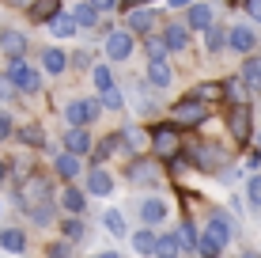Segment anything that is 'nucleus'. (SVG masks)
I'll use <instances>...</instances> for the list:
<instances>
[{
	"mask_svg": "<svg viewBox=\"0 0 261 258\" xmlns=\"http://www.w3.org/2000/svg\"><path fill=\"white\" fill-rule=\"evenodd\" d=\"M129 53H133V31H129V27L106 34V57H110V61H125Z\"/></svg>",
	"mask_w": 261,
	"mask_h": 258,
	"instance_id": "5",
	"label": "nucleus"
},
{
	"mask_svg": "<svg viewBox=\"0 0 261 258\" xmlns=\"http://www.w3.org/2000/svg\"><path fill=\"white\" fill-rule=\"evenodd\" d=\"M49 31H53V38H72V34H76L80 31V27H76V15H53V19H49Z\"/></svg>",
	"mask_w": 261,
	"mask_h": 258,
	"instance_id": "22",
	"label": "nucleus"
},
{
	"mask_svg": "<svg viewBox=\"0 0 261 258\" xmlns=\"http://www.w3.org/2000/svg\"><path fill=\"white\" fill-rule=\"evenodd\" d=\"M223 46H227V31H223V27H208V31H204V50L208 53H220Z\"/></svg>",
	"mask_w": 261,
	"mask_h": 258,
	"instance_id": "29",
	"label": "nucleus"
},
{
	"mask_svg": "<svg viewBox=\"0 0 261 258\" xmlns=\"http://www.w3.org/2000/svg\"><path fill=\"white\" fill-rule=\"evenodd\" d=\"M114 190V179L102 171V167H95V171H87V194H95V198H106V194Z\"/></svg>",
	"mask_w": 261,
	"mask_h": 258,
	"instance_id": "14",
	"label": "nucleus"
},
{
	"mask_svg": "<svg viewBox=\"0 0 261 258\" xmlns=\"http://www.w3.org/2000/svg\"><path fill=\"white\" fill-rule=\"evenodd\" d=\"M239 76H242V84H246L250 91H261V57H257V53L242 61V73Z\"/></svg>",
	"mask_w": 261,
	"mask_h": 258,
	"instance_id": "15",
	"label": "nucleus"
},
{
	"mask_svg": "<svg viewBox=\"0 0 261 258\" xmlns=\"http://www.w3.org/2000/svg\"><path fill=\"white\" fill-rule=\"evenodd\" d=\"M216 19H212V8L208 4H190V15H186V27L190 31H208Z\"/></svg>",
	"mask_w": 261,
	"mask_h": 258,
	"instance_id": "13",
	"label": "nucleus"
},
{
	"mask_svg": "<svg viewBox=\"0 0 261 258\" xmlns=\"http://www.w3.org/2000/svg\"><path fill=\"white\" fill-rule=\"evenodd\" d=\"M174 236H178V243H182V251H197V232H193V224H186V220H182Z\"/></svg>",
	"mask_w": 261,
	"mask_h": 258,
	"instance_id": "34",
	"label": "nucleus"
},
{
	"mask_svg": "<svg viewBox=\"0 0 261 258\" xmlns=\"http://www.w3.org/2000/svg\"><path fill=\"white\" fill-rule=\"evenodd\" d=\"M57 201H61V205H65L68 213H84V205H87V194H84V190H76V186H65Z\"/></svg>",
	"mask_w": 261,
	"mask_h": 258,
	"instance_id": "23",
	"label": "nucleus"
},
{
	"mask_svg": "<svg viewBox=\"0 0 261 258\" xmlns=\"http://www.w3.org/2000/svg\"><path fill=\"white\" fill-rule=\"evenodd\" d=\"M12 137V118H8V110H0V140Z\"/></svg>",
	"mask_w": 261,
	"mask_h": 258,
	"instance_id": "43",
	"label": "nucleus"
},
{
	"mask_svg": "<svg viewBox=\"0 0 261 258\" xmlns=\"http://www.w3.org/2000/svg\"><path fill=\"white\" fill-rule=\"evenodd\" d=\"M91 4L98 8V12H110V8H118V0H91Z\"/></svg>",
	"mask_w": 261,
	"mask_h": 258,
	"instance_id": "45",
	"label": "nucleus"
},
{
	"mask_svg": "<svg viewBox=\"0 0 261 258\" xmlns=\"http://www.w3.org/2000/svg\"><path fill=\"white\" fill-rule=\"evenodd\" d=\"M91 80H95L98 95L110 91V87H114V73H110V65H95V68H91Z\"/></svg>",
	"mask_w": 261,
	"mask_h": 258,
	"instance_id": "31",
	"label": "nucleus"
},
{
	"mask_svg": "<svg viewBox=\"0 0 261 258\" xmlns=\"http://www.w3.org/2000/svg\"><path fill=\"white\" fill-rule=\"evenodd\" d=\"M0 179H4V163H0Z\"/></svg>",
	"mask_w": 261,
	"mask_h": 258,
	"instance_id": "51",
	"label": "nucleus"
},
{
	"mask_svg": "<svg viewBox=\"0 0 261 258\" xmlns=\"http://www.w3.org/2000/svg\"><path fill=\"white\" fill-rule=\"evenodd\" d=\"M193 163L201 167V171H216V167H223V152H220V148L201 145V148H193Z\"/></svg>",
	"mask_w": 261,
	"mask_h": 258,
	"instance_id": "12",
	"label": "nucleus"
},
{
	"mask_svg": "<svg viewBox=\"0 0 261 258\" xmlns=\"http://www.w3.org/2000/svg\"><path fill=\"white\" fill-rule=\"evenodd\" d=\"M102 114V99H76L65 106V118L72 126H91V122Z\"/></svg>",
	"mask_w": 261,
	"mask_h": 258,
	"instance_id": "2",
	"label": "nucleus"
},
{
	"mask_svg": "<svg viewBox=\"0 0 261 258\" xmlns=\"http://www.w3.org/2000/svg\"><path fill=\"white\" fill-rule=\"evenodd\" d=\"M246 8H250V15H254V19H261V0H246Z\"/></svg>",
	"mask_w": 261,
	"mask_h": 258,
	"instance_id": "46",
	"label": "nucleus"
},
{
	"mask_svg": "<svg viewBox=\"0 0 261 258\" xmlns=\"http://www.w3.org/2000/svg\"><path fill=\"white\" fill-rule=\"evenodd\" d=\"M53 167H57V175H61L65 182H72V179L80 175V156H72V152H61L57 159H53Z\"/></svg>",
	"mask_w": 261,
	"mask_h": 258,
	"instance_id": "20",
	"label": "nucleus"
},
{
	"mask_svg": "<svg viewBox=\"0 0 261 258\" xmlns=\"http://www.w3.org/2000/svg\"><path fill=\"white\" fill-rule=\"evenodd\" d=\"M8 76H12L15 91H27V95H34V91L42 87V73H38L34 65H27L23 57H15V61H12V73H8Z\"/></svg>",
	"mask_w": 261,
	"mask_h": 258,
	"instance_id": "1",
	"label": "nucleus"
},
{
	"mask_svg": "<svg viewBox=\"0 0 261 258\" xmlns=\"http://www.w3.org/2000/svg\"><path fill=\"white\" fill-rule=\"evenodd\" d=\"M121 140H125L129 148H140V145H144V133H140V129H125V133H121Z\"/></svg>",
	"mask_w": 261,
	"mask_h": 258,
	"instance_id": "42",
	"label": "nucleus"
},
{
	"mask_svg": "<svg viewBox=\"0 0 261 258\" xmlns=\"http://www.w3.org/2000/svg\"><path fill=\"white\" fill-rule=\"evenodd\" d=\"M204 118H208V106L201 99H193V95L174 106V126H201Z\"/></svg>",
	"mask_w": 261,
	"mask_h": 258,
	"instance_id": "3",
	"label": "nucleus"
},
{
	"mask_svg": "<svg viewBox=\"0 0 261 258\" xmlns=\"http://www.w3.org/2000/svg\"><path fill=\"white\" fill-rule=\"evenodd\" d=\"M155 254H159V258H178V254H182V243H178V236H174V232L159 236V243H155Z\"/></svg>",
	"mask_w": 261,
	"mask_h": 258,
	"instance_id": "28",
	"label": "nucleus"
},
{
	"mask_svg": "<svg viewBox=\"0 0 261 258\" xmlns=\"http://www.w3.org/2000/svg\"><path fill=\"white\" fill-rule=\"evenodd\" d=\"M193 0H170V8H190Z\"/></svg>",
	"mask_w": 261,
	"mask_h": 258,
	"instance_id": "47",
	"label": "nucleus"
},
{
	"mask_svg": "<svg viewBox=\"0 0 261 258\" xmlns=\"http://www.w3.org/2000/svg\"><path fill=\"white\" fill-rule=\"evenodd\" d=\"M4 4H15V8H27L31 0H4Z\"/></svg>",
	"mask_w": 261,
	"mask_h": 258,
	"instance_id": "48",
	"label": "nucleus"
},
{
	"mask_svg": "<svg viewBox=\"0 0 261 258\" xmlns=\"http://www.w3.org/2000/svg\"><path fill=\"white\" fill-rule=\"evenodd\" d=\"M65 65H68L65 50H46V53H42V68H46L49 76H61V73H65Z\"/></svg>",
	"mask_w": 261,
	"mask_h": 258,
	"instance_id": "25",
	"label": "nucleus"
},
{
	"mask_svg": "<svg viewBox=\"0 0 261 258\" xmlns=\"http://www.w3.org/2000/svg\"><path fill=\"white\" fill-rule=\"evenodd\" d=\"M246 91H250V87L242 84V76H239V80H227V84H223V95H227V99H235V103L246 99Z\"/></svg>",
	"mask_w": 261,
	"mask_h": 258,
	"instance_id": "37",
	"label": "nucleus"
},
{
	"mask_svg": "<svg viewBox=\"0 0 261 258\" xmlns=\"http://www.w3.org/2000/svg\"><path fill=\"white\" fill-rule=\"evenodd\" d=\"M19 140H23V145H31V148H42V145H46V137H42L38 126H23V129H19Z\"/></svg>",
	"mask_w": 261,
	"mask_h": 258,
	"instance_id": "36",
	"label": "nucleus"
},
{
	"mask_svg": "<svg viewBox=\"0 0 261 258\" xmlns=\"http://www.w3.org/2000/svg\"><path fill=\"white\" fill-rule=\"evenodd\" d=\"M76 65H80V68L91 65V50H80V53H76ZM91 68H95V65H91Z\"/></svg>",
	"mask_w": 261,
	"mask_h": 258,
	"instance_id": "44",
	"label": "nucleus"
},
{
	"mask_svg": "<svg viewBox=\"0 0 261 258\" xmlns=\"http://www.w3.org/2000/svg\"><path fill=\"white\" fill-rule=\"evenodd\" d=\"M227 129H231V137H235L239 145H246V140H250V106H246V103H235V106H231Z\"/></svg>",
	"mask_w": 261,
	"mask_h": 258,
	"instance_id": "4",
	"label": "nucleus"
},
{
	"mask_svg": "<svg viewBox=\"0 0 261 258\" xmlns=\"http://www.w3.org/2000/svg\"><path fill=\"white\" fill-rule=\"evenodd\" d=\"M254 46H257L254 27H231V31H227V50H235V53H250Z\"/></svg>",
	"mask_w": 261,
	"mask_h": 258,
	"instance_id": "9",
	"label": "nucleus"
},
{
	"mask_svg": "<svg viewBox=\"0 0 261 258\" xmlns=\"http://www.w3.org/2000/svg\"><path fill=\"white\" fill-rule=\"evenodd\" d=\"M197 254H201V258H220L223 254V243L212 232H201V236H197Z\"/></svg>",
	"mask_w": 261,
	"mask_h": 258,
	"instance_id": "24",
	"label": "nucleus"
},
{
	"mask_svg": "<svg viewBox=\"0 0 261 258\" xmlns=\"http://www.w3.org/2000/svg\"><path fill=\"white\" fill-rule=\"evenodd\" d=\"M65 152H72V156L95 152V140H91V133H87V126H72V133L65 137Z\"/></svg>",
	"mask_w": 261,
	"mask_h": 258,
	"instance_id": "8",
	"label": "nucleus"
},
{
	"mask_svg": "<svg viewBox=\"0 0 261 258\" xmlns=\"http://www.w3.org/2000/svg\"><path fill=\"white\" fill-rule=\"evenodd\" d=\"M151 140H155V152L159 156H174V126H159L155 133H151Z\"/></svg>",
	"mask_w": 261,
	"mask_h": 258,
	"instance_id": "18",
	"label": "nucleus"
},
{
	"mask_svg": "<svg viewBox=\"0 0 261 258\" xmlns=\"http://www.w3.org/2000/svg\"><path fill=\"white\" fill-rule=\"evenodd\" d=\"M57 12H61V0H31L27 4V19H34V23H49Z\"/></svg>",
	"mask_w": 261,
	"mask_h": 258,
	"instance_id": "10",
	"label": "nucleus"
},
{
	"mask_svg": "<svg viewBox=\"0 0 261 258\" xmlns=\"http://www.w3.org/2000/svg\"><path fill=\"white\" fill-rule=\"evenodd\" d=\"M242 258H261L257 251H242Z\"/></svg>",
	"mask_w": 261,
	"mask_h": 258,
	"instance_id": "50",
	"label": "nucleus"
},
{
	"mask_svg": "<svg viewBox=\"0 0 261 258\" xmlns=\"http://www.w3.org/2000/svg\"><path fill=\"white\" fill-rule=\"evenodd\" d=\"M144 50H148V61H163L167 53H170V46H167L163 38H148V42H144Z\"/></svg>",
	"mask_w": 261,
	"mask_h": 258,
	"instance_id": "35",
	"label": "nucleus"
},
{
	"mask_svg": "<svg viewBox=\"0 0 261 258\" xmlns=\"http://www.w3.org/2000/svg\"><path fill=\"white\" fill-rule=\"evenodd\" d=\"M163 42L170 50H186L190 46V27H182V23H170L167 31H163Z\"/></svg>",
	"mask_w": 261,
	"mask_h": 258,
	"instance_id": "21",
	"label": "nucleus"
},
{
	"mask_svg": "<svg viewBox=\"0 0 261 258\" xmlns=\"http://www.w3.org/2000/svg\"><path fill=\"white\" fill-rule=\"evenodd\" d=\"M102 106H106V110H121V106H125V95L118 91V87H110V91H102Z\"/></svg>",
	"mask_w": 261,
	"mask_h": 258,
	"instance_id": "40",
	"label": "nucleus"
},
{
	"mask_svg": "<svg viewBox=\"0 0 261 258\" xmlns=\"http://www.w3.org/2000/svg\"><path fill=\"white\" fill-rule=\"evenodd\" d=\"M98 258H121L118 251H102V254H98Z\"/></svg>",
	"mask_w": 261,
	"mask_h": 258,
	"instance_id": "49",
	"label": "nucleus"
},
{
	"mask_svg": "<svg viewBox=\"0 0 261 258\" xmlns=\"http://www.w3.org/2000/svg\"><path fill=\"white\" fill-rule=\"evenodd\" d=\"M0 247L12 251V254H23L27 251V232H19V228H4V232H0Z\"/></svg>",
	"mask_w": 261,
	"mask_h": 258,
	"instance_id": "19",
	"label": "nucleus"
},
{
	"mask_svg": "<svg viewBox=\"0 0 261 258\" xmlns=\"http://www.w3.org/2000/svg\"><path fill=\"white\" fill-rule=\"evenodd\" d=\"M163 217H167V201H159V198L140 201V220H144V224H159Z\"/></svg>",
	"mask_w": 261,
	"mask_h": 258,
	"instance_id": "17",
	"label": "nucleus"
},
{
	"mask_svg": "<svg viewBox=\"0 0 261 258\" xmlns=\"http://www.w3.org/2000/svg\"><path fill=\"white\" fill-rule=\"evenodd\" d=\"M246 198H250V205H254V209H261V175H254V179H250Z\"/></svg>",
	"mask_w": 261,
	"mask_h": 258,
	"instance_id": "41",
	"label": "nucleus"
},
{
	"mask_svg": "<svg viewBox=\"0 0 261 258\" xmlns=\"http://www.w3.org/2000/svg\"><path fill=\"white\" fill-rule=\"evenodd\" d=\"M155 243H159V236H155V232H148V228H144V232H137V236H133V251H137L140 258L155 254Z\"/></svg>",
	"mask_w": 261,
	"mask_h": 258,
	"instance_id": "26",
	"label": "nucleus"
},
{
	"mask_svg": "<svg viewBox=\"0 0 261 258\" xmlns=\"http://www.w3.org/2000/svg\"><path fill=\"white\" fill-rule=\"evenodd\" d=\"M0 50L8 53V57H23L27 53V34H19V31H12V27H8V31H0Z\"/></svg>",
	"mask_w": 261,
	"mask_h": 258,
	"instance_id": "11",
	"label": "nucleus"
},
{
	"mask_svg": "<svg viewBox=\"0 0 261 258\" xmlns=\"http://www.w3.org/2000/svg\"><path fill=\"white\" fill-rule=\"evenodd\" d=\"M42 201H49V182L42 179V175H27V182H23V205H42Z\"/></svg>",
	"mask_w": 261,
	"mask_h": 258,
	"instance_id": "7",
	"label": "nucleus"
},
{
	"mask_svg": "<svg viewBox=\"0 0 261 258\" xmlns=\"http://www.w3.org/2000/svg\"><path fill=\"white\" fill-rule=\"evenodd\" d=\"M151 179H155V167L144 163V159H137V163L129 167V182H151Z\"/></svg>",
	"mask_w": 261,
	"mask_h": 258,
	"instance_id": "32",
	"label": "nucleus"
},
{
	"mask_svg": "<svg viewBox=\"0 0 261 258\" xmlns=\"http://www.w3.org/2000/svg\"><path fill=\"white\" fill-rule=\"evenodd\" d=\"M72 15H76V27H95V23H98V8L91 4V0H84Z\"/></svg>",
	"mask_w": 261,
	"mask_h": 258,
	"instance_id": "30",
	"label": "nucleus"
},
{
	"mask_svg": "<svg viewBox=\"0 0 261 258\" xmlns=\"http://www.w3.org/2000/svg\"><path fill=\"white\" fill-rule=\"evenodd\" d=\"M61 232H65V239H72V243H76V239H84L87 228H84V220L72 217V220H65V224H61Z\"/></svg>",
	"mask_w": 261,
	"mask_h": 258,
	"instance_id": "38",
	"label": "nucleus"
},
{
	"mask_svg": "<svg viewBox=\"0 0 261 258\" xmlns=\"http://www.w3.org/2000/svg\"><path fill=\"white\" fill-rule=\"evenodd\" d=\"M155 19H159L155 12H144V8H137V12L129 15V31H137V34H148L151 27H155Z\"/></svg>",
	"mask_w": 261,
	"mask_h": 258,
	"instance_id": "27",
	"label": "nucleus"
},
{
	"mask_svg": "<svg viewBox=\"0 0 261 258\" xmlns=\"http://www.w3.org/2000/svg\"><path fill=\"white\" fill-rule=\"evenodd\" d=\"M223 95V84H201L193 91V99H201V103H208V99H220Z\"/></svg>",
	"mask_w": 261,
	"mask_h": 258,
	"instance_id": "39",
	"label": "nucleus"
},
{
	"mask_svg": "<svg viewBox=\"0 0 261 258\" xmlns=\"http://www.w3.org/2000/svg\"><path fill=\"white\" fill-rule=\"evenodd\" d=\"M102 224H106V232H110V236H125V217L118 209H106L102 213Z\"/></svg>",
	"mask_w": 261,
	"mask_h": 258,
	"instance_id": "33",
	"label": "nucleus"
},
{
	"mask_svg": "<svg viewBox=\"0 0 261 258\" xmlns=\"http://www.w3.org/2000/svg\"><path fill=\"white\" fill-rule=\"evenodd\" d=\"M144 80H148L151 87H167L170 80H174V73H170V65H167V57H163V61H148V76H144Z\"/></svg>",
	"mask_w": 261,
	"mask_h": 258,
	"instance_id": "16",
	"label": "nucleus"
},
{
	"mask_svg": "<svg viewBox=\"0 0 261 258\" xmlns=\"http://www.w3.org/2000/svg\"><path fill=\"white\" fill-rule=\"evenodd\" d=\"M204 232H212L223 247H227L231 239H235V220H231L223 209H212V213H208V228H204Z\"/></svg>",
	"mask_w": 261,
	"mask_h": 258,
	"instance_id": "6",
	"label": "nucleus"
}]
</instances>
